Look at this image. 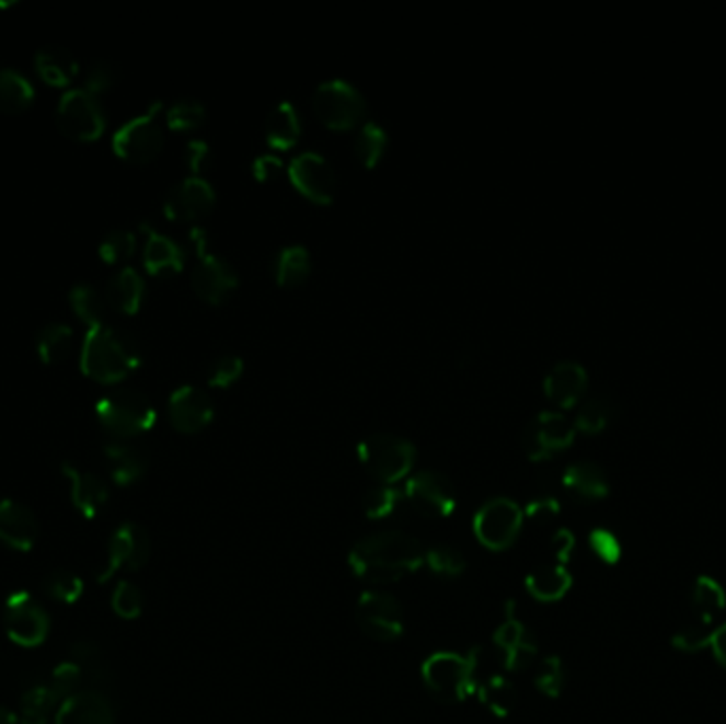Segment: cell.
Here are the masks:
<instances>
[{
  "instance_id": "cell-1",
  "label": "cell",
  "mask_w": 726,
  "mask_h": 724,
  "mask_svg": "<svg viewBox=\"0 0 726 724\" xmlns=\"http://www.w3.org/2000/svg\"><path fill=\"white\" fill-rule=\"evenodd\" d=\"M425 563V549L413 536L384 531L359 540L348 554L355 576L370 585H389L416 572Z\"/></svg>"
},
{
  "instance_id": "cell-2",
  "label": "cell",
  "mask_w": 726,
  "mask_h": 724,
  "mask_svg": "<svg viewBox=\"0 0 726 724\" xmlns=\"http://www.w3.org/2000/svg\"><path fill=\"white\" fill-rule=\"evenodd\" d=\"M140 364V348L137 341L115 327L96 325L88 327L81 346V372L88 379L113 384L126 379Z\"/></svg>"
},
{
  "instance_id": "cell-3",
  "label": "cell",
  "mask_w": 726,
  "mask_h": 724,
  "mask_svg": "<svg viewBox=\"0 0 726 724\" xmlns=\"http://www.w3.org/2000/svg\"><path fill=\"white\" fill-rule=\"evenodd\" d=\"M96 416L113 438L128 440L149 432L155 423V409L151 400L137 389H113L96 404Z\"/></svg>"
},
{
  "instance_id": "cell-4",
  "label": "cell",
  "mask_w": 726,
  "mask_h": 724,
  "mask_svg": "<svg viewBox=\"0 0 726 724\" xmlns=\"http://www.w3.org/2000/svg\"><path fill=\"white\" fill-rule=\"evenodd\" d=\"M364 468L382 484H395L411 474L415 466V445L397 434H372L359 443Z\"/></svg>"
},
{
  "instance_id": "cell-5",
  "label": "cell",
  "mask_w": 726,
  "mask_h": 724,
  "mask_svg": "<svg viewBox=\"0 0 726 724\" xmlns=\"http://www.w3.org/2000/svg\"><path fill=\"white\" fill-rule=\"evenodd\" d=\"M476 651L468 655L438 653L423 665V680L427 689L445 701H463L476 687Z\"/></svg>"
},
{
  "instance_id": "cell-6",
  "label": "cell",
  "mask_w": 726,
  "mask_h": 724,
  "mask_svg": "<svg viewBox=\"0 0 726 724\" xmlns=\"http://www.w3.org/2000/svg\"><path fill=\"white\" fill-rule=\"evenodd\" d=\"M162 111V103L149 104L145 113L128 119L115 135H113V151L132 164H147L151 162L164 147V130L158 119Z\"/></svg>"
},
{
  "instance_id": "cell-7",
  "label": "cell",
  "mask_w": 726,
  "mask_h": 724,
  "mask_svg": "<svg viewBox=\"0 0 726 724\" xmlns=\"http://www.w3.org/2000/svg\"><path fill=\"white\" fill-rule=\"evenodd\" d=\"M312 108L325 126L345 130L361 119L366 111V99L357 85L336 77L316 85L312 92Z\"/></svg>"
},
{
  "instance_id": "cell-8",
  "label": "cell",
  "mask_w": 726,
  "mask_h": 724,
  "mask_svg": "<svg viewBox=\"0 0 726 724\" xmlns=\"http://www.w3.org/2000/svg\"><path fill=\"white\" fill-rule=\"evenodd\" d=\"M56 124L65 137L92 142L103 137L106 115L94 94L83 88H74L62 94L56 108Z\"/></svg>"
},
{
  "instance_id": "cell-9",
  "label": "cell",
  "mask_w": 726,
  "mask_h": 724,
  "mask_svg": "<svg viewBox=\"0 0 726 724\" xmlns=\"http://www.w3.org/2000/svg\"><path fill=\"white\" fill-rule=\"evenodd\" d=\"M522 520L525 513L517 502L508 497H495L476 513L474 531L488 551H506L517 542Z\"/></svg>"
},
{
  "instance_id": "cell-10",
  "label": "cell",
  "mask_w": 726,
  "mask_h": 724,
  "mask_svg": "<svg viewBox=\"0 0 726 724\" xmlns=\"http://www.w3.org/2000/svg\"><path fill=\"white\" fill-rule=\"evenodd\" d=\"M576 425L558 411L535 414L522 432V449L529 459H551L554 452L567 449L574 443Z\"/></svg>"
},
{
  "instance_id": "cell-11",
  "label": "cell",
  "mask_w": 726,
  "mask_h": 724,
  "mask_svg": "<svg viewBox=\"0 0 726 724\" xmlns=\"http://www.w3.org/2000/svg\"><path fill=\"white\" fill-rule=\"evenodd\" d=\"M406 504L418 515L429 518L449 517L457 506V491L442 472L420 470L404 484Z\"/></svg>"
},
{
  "instance_id": "cell-12",
  "label": "cell",
  "mask_w": 726,
  "mask_h": 724,
  "mask_svg": "<svg viewBox=\"0 0 726 724\" xmlns=\"http://www.w3.org/2000/svg\"><path fill=\"white\" fill-rule=\"evenodd\" d=\"M4 631L15 644L33 648L43 644L49 633V614L31 593L18 590L4 608Z\"/></svg>"
},
{
  "instance_id": "cell-13",
  "label": "cell",
  "mask_w": 726,
  "mask_h": 724,
  "mask_svg": "<svg viewBox=\"0 0 726 724\" xmlns=\"http://www.w3.org/2000/svg\"><path fill=\"white\" fill-rule=\"evenodd\" d=\"M357 622L370 637L393 642L404 633V610L393 595L368 590L359 597Z\"/></svg>"
},
{
  "instance_id": "cell-14",
  "label": "cell",
  "mask_w": 726,
  "mask_h": 724,
  "mask_svg": "<svg viewBox=\"0 0 726 724\" xmlns=\"http://www.w3.org/2000/svg\"><path fill=\"white\" fill-rule=\"evenodd\" d=\"M151 554V540L149 533L137 522H124L108 542V554L103 570L99 572L96 581L108 583L119 570L137 572Z\"/></svg>"
},
{
  "instance_id": "cell-15",
  "label": "cell",
  "mask_w": 726,
  "mask_h": 724,
  "mask_svg": "<svg viewBox=\"0 0 726 724\" xmlns=\"http://www.w3.org/2000/svg\"><path fill=\"white\" fill-rule=\"evenodd\" d=\"M291 183L314 203L327 205L336 192V173L319 151H302L289 162Z\"/></svg>"
},
{
  "instance_id": "cell-16",
  "label": "cell",
  "mask_w": 726,
  "mask_h": 724,
  "mask_svg": "<svg viewBox=\"0 0 726 724\" xmlns=\"http://www.w3.org/2000/svg\"><path fill=\"white\" fill-rule=\"evenodd\" d=\"M239 285L237 268L217 253H200L192 273L194 291L208 302L219 304Z\"/></svg>"
},
{
  "instance_id": "cell-17",
  "label": "cell",
  "mask_w": 726,
  "mask_h": 724,
  "mask_svg": "<svg viewBox=\"0 0 726 724\" xmlns=\"http://www.w3.org/2000/svg\"><path fill=\"white\" fill-rule=\"evenodd\" d=\"M215 205V189L205 176L189 174L178 181L164 200L166 217L176 221H196Z\"/></svg>"
},
{
  "instance_id": "cell-18",
  "label": "cell",
  "mask_w": 726,
  "mask_h": 724,
  "mask_svg": "<svg viewBox=\"0 0 726 724\" xmlns=\"http://www.w3.org/2000/svg\"><path fill=\"white\" fill-rule=\"evenodd\" d=\"M215 414V404L205 389L196 384L176 387L169 400L171 423L183 434H196L205 429Z\"/></svg>"
},
{
  "instance_id": "cell-19",
  "label": "cell",
  "mask_w": 726,
  "mask_h": 724,
  "mask_svg": "<svg viewBox=\"0 0 726 724\" xmlns=\"http://www.w3.org/2000/svg\"><path fill=\"white\" fill-rule=\"evenodd\" d=\"M38 538L35 513L15 499L0 502V542L13 551H31Z\"/></svg>"
},
{
  "instance_id": "cell-20",
  "label": "cell",
  "mask_w": 726,
  "mask_h": 724,
  "mask_svg": "<svg viewBox=\"0 0 726 724\" xmlns=\"http://www.w3.org/2000/svg\"><path fill=\"white\" fill-rule=\"evenodd\" d=\"M113 705L104 690H79L56 710V724H113Z\"/></svg>"
},
{
  "instance_id": "cell-21",
  "label": "cell",
  "mask_w": 726,
  "mask_h": 724,
  "mask_svg": "<svg viewBox=\"0 0 726 724\" xmlns=\"http://www.w3.org/2000/svg\"><path fill=\"white\" fill-rule=\"evenodd\" d=\"M515 606H508V619L495 631V646L504 655L508 669H525L538 655V644L529 629L512 614Z\"/></svg>"
},
{
  "instance_id": "cell-22",
  "label": "cell",
  "mask_w": 726,
  "mask_h": 724,
  "mask_svg": "<svg viewBox=\"0 0 726 724\" xmlns=\"http://www.w3.org/2000/svg\"><path fill=\"white\" fill-rule=\"evenodd\" d=\"M62 474L70 483L72 506L90 520L99 517L108 502V486L103 479L72 463H62Z\"/></svg>"
},
{
  "instance_id": "cell-23",
  "label": "cell",
  "mask_w": 726,
  "mask_h": 724,
  "mask_svg": "<svg viewBox=\"0 0 726 724\" xmlns=\"http://www.w3.org/2000/svg\"><path fill=\"white\" fill-rule=\"evenodd\" d=\"M588 384V375L585 366L576 359H561L544 377V391L554 404L567 409L574 406L583 395Z\"/></svg>"
},
{
  "instance_id": "cell-24",
  "label": "cell",
  "mask_w": 726,
  "mask_h": 724,
  "mask_svg": "<svg viewBox=\"0 0 726 724\" xmlns=\"http://www.w3.org/2000/svg\"><path fill=\"white\" fill-rule=\"evenodd\" d=\"M147 241L142 251V264L153 276H169L181 273L185 266V249L178 242L145 226Z\"/></svg>"
},
{
  "instance_id": "cell-25",
  "label": "cell",
  "mask_w": 726,
  "mask_h": 724,
  "mask_svg": "<svg viewBox=\"0 0 726 724\" xmlns=\"http://www.w3.org/2000/svg\"><path fill=\"white\" fill-rule=\"evenodd\" d=\"M104 459H106V468H108L113 483L119 484V486L139 483L147 472L145 452L139 447L128 445L124 440L108 443L104 447Z\"/></svg>"
},
{
  "instance_id": "cell-26",
  "label": "cell",
  "mask_w": 726,
  "mask_h": 724,
  "mask_svg": "<svg viewBox=\"0 0 726 724\" xmlns=\"http://www.w3.org/2000/svg\"><path fill=\"white\" fill-rule=\"evenodd\" d=\"M142 298H145V278L130 266L111 276L104 289V302L124 314H135L139 311Z\"/></svg>"
},
{
  "instance_id": "cell-27",
  "label": "cell",
  "mask_w": 726,
  "mask_h": 724,
  "mask_svg": "<svg viewBox=\"0 0 726 724\" xmlns=\"http://www.w3.org/2000/svg\"><path fill=\"white\" fill-rule=\"evenodd\" d=\"M36 74L54 88H67L79 74L74 56L62 45H45L35 54Z\"/></svg>"
},
{
  "instance_id": "cell-28",
  "label": "cell",
  "mask_w": 726,
  "mask_h": 724,
  "mask_svg": "<svg viewBox=\"0 0 726 724\" xmlns=\"http://www.w3.org/2000/svg\"><path fill=\"white\" fill-rule=\"evenodd\" d=\"M563 484L569 493L587 502L603 499L610 493V483L601 466L587 459L567 466V470L563 472Z\"/></svg>"
},
{
  "instance_id": "cell-29",
  "label": "cell",
  "mask_w": 726,
  "mask_h": 724,
  "mask_svg": "<svg viewBox=\"0 0 726 724\" xmlns=\"http://www.w3.org/2000/svg\"><path fill=\"white\" fill-rule=\"evenodd\" d=\"M300 130H302V124H300L298 108L289 101H280L275 104L264 124L266 140L275 149H289L291 145H296Z\"/></svg>"
},
{
  "instance_id": "cell-30",
  "label": "cell",
  "mask_w": 726,
  "mask_h": 724,
  "mask_svg": "<svg viewBox=\"0 0 726 724\" xmlns=\"http://www.w3.org/2000/svg\"><path fill=\"white\" fill-rule=\"evenodd\" d=\"M72 345H74V332L65 323H47L36 334V355L47 366L62 364L65 359H69Z\"/></svg>"
},
{
  "instance_id": "cell-31",
  "label": "cell",
  "mask_w": 726,
  "mask_h": 724,
  "mask_svg": "<svg viewBox=\"0 0 726 724\" xmlns=\"http://www.w3.org/2000/svg\"><path fill=\"white\" fill-rule=\"evenodd\" d=\"M569 587H572V574L563 565L540 567L527 576V590L531 593V597L544 604L563 599Z\"/></svg>"
},
{
  "instance_id": "cell-32",
  "label": "cell",
  "mask_w": 726,
  "mask_h": 724,
  "mask_svg": "<svg viewBox=\"0 0 726 724\" xmlns=\"http://www.w3.org/2000/svg\"><path fill=\"white\" fill-rule=\"evenodd\" d=\"M35 101L31 79L15 69H0V111L22 113Z\"/></svg>"
},
{
  "instance_id": "cell-33",
  "label": "cell",
  "mask_w": 726,
  "mask_h": 724,
  "mask_svg": "<svg viewBox=\"0 0 726 724\" xmlns=\"http://www.w3.org/2000/svg\"><path fill=\"white\" fill-rule=\"evenodd\" d=\"M692 608L703 624L716 621L725 612L726 593L723 585L712 576H699L692 587Z\"/></svg>"
},
{
  "instance_id": "cell-34",
  "label": "cell",
  "mask_w": 726,
  "mask_h": 724,
  "mask_svg": "<svg viewBox=\"0 0 726 724\" xmlns=\"http://www.w3.org/2000/svg\"><path fill=\"white\" fill-rule=\"evenodd\" d=\"M70 655L79 665L83 680L90 685V689L103 690L104 685L108 682V665L99 644L92 640H79L72 644Z\"/></svg>"
},
{
  "instance_id": "cell-35",
  "label": "cell",
  "mask_w": 726,
  "mask_h": 724,
  "mask_svg": "<svg viewBox=\"0 0 726 724\" xmlns=\"http://www.w3.org/2000/svg\"><path fill=\"white\" fill-rule=\"evenodd\" d=\"M311 273V253L304 244H287L275 257V278L278 285H300Z\"/></svg>"
},
{
  "instance_id": "cell-36",
  "label": "cell",
  "mask_w": 726,
  "mask_h": 724,
  "mask_svg": "<svg viewBox=\"0 0 726 724\" xmlns=\"http://www.w3.org/2000/svg\"><path fill=\"white\" fill-rule=\"evenodd\" d=\"M69 302L72 312L88 325L96 327L103 325L104 298L96 291V287L88 283H79L69 291Z\"/></svg>"
},
{
  "instance_id": "cell-37",
  "label": "cell",
  "mask_w": 726,
  "mask_h": 724,
  "mask_svg": "<svg viewBox=\"0 0 726 724\" xmlns=\"http://www.w3.org/2000/svg\"><path fill=\"white\" fill-rule=\"evenodd\" d=\"M387 130L382 128L379 122L368 119L361 124V128L357 130L355 137V156L359 158V162L364 166H377V162L381 160L384 149H387Z\"/></svg>"
},
{
  "instance_id": "cell-38",
  "label": "cell",
  "mask_w": 726,
  "mask_h": 724,
  "mask_svg": "<svg viewBox=\"0 0 726 724\" xmlns=\"http://www.w3.org/2000/svg\"><path fill=\"white\" fill-rule=\"evenodd\" d=\"M612 413H614V406L608 395H590L580 404L574 425L580 432L597 434L608 427Z\"/></svg>"
},
{
  "instance_id": "cell-39",
  "label": "cell",
  "mask_w": 726,
  "mask_h": 724,
  "mask_svg": "<svg viewBox=\"0 0 726 724\" xmlns=\"http://www.w3.org/2000/svg\"><path fill=\"white\" fill-rule=\"evenodd\" d=\"M406 504L404 489L391 486V484H379L366 495V515L370 518H389Z\"/></svg>"
},
{
  "instance_id": "cell-40",
  "label": "cell",
  "mask_w": 726,
  "mask_h": 724,
  "mask_svg": "<svg viewBox=\"0 0 726 724\" xmlns=\"http://www.w3.org/2000/svg\"><path fill=\"white\" fill-rule=\"evenodd\" d=\"M47 597L60 604H74L83 595V581L69 570H54L41 583Z\"/></svg>"
},
{
  "instance_id": "cell-41",
  "label": "cell",
  "mask_w": 726,
  "mask_h": 724,
  "mask_svg": "<svg viewBox=\"0 0 726 724\" xmlns=\"http://www.w3.org/2000/svg\"><path fill=\"white\" fill-rule=\"evenodd\" d=\"M135 251H137V237H135V232L124 230V228L111 230L99 244L101 260L111 266L130 260L135 255Z\"/></svg>"
},
{
  "instance_id": "cell-42",
  "label": "cell",
  "mask_w": 726,
  "mask_h": 724,
  "mask_svg": "<svg viewBox=\"0 0 726 724\" xmlns=\"http://www.w3.org/2000/svg\"><path fill=\"white\" fill-rule=\"evenodd\" d=\"M207 117V106L198 99H178L166 111V124L173 130H194Z\"/></svg>"
},
{
  "instance_id": "cell-43",
  "label": "cell",
  "mask_w": 726,
  "mask_h": 724,
  "mask_svg": "<svg viewBox=\"0 0 726 724\" xmlns=\"http://www.w3.org/2000/svg\"><path fill=\"white\" fill-rule=\"evenodd\" d=\"M481 701L497 716H506L517 703V692L504 678H491L481 687Z\"/></svg>"
},
{
  "instance_id": "cell-44",
  "label": "cell",
  "mask_w": 726,
  "mask_h": 724,
  "mask_svg": "<svg viewBox=\"0 0 726 724\" xmlns=\"http://www.w3.org/2000/svg\"><path fill=\"white\" fill-rule=\"evenodd\" d=\"M60 699L56 697V692L49 689V685L45 687H33L26 690L20 708H22V716L26 719H49V714L60 708Z\"/></svg>"
},
{
  "instance_id": "cell-45",
  "label": "cell",
  "mask_w": 726,
  "mask_h": 724,
  "mask_svg": "<svg viewBox=\"0 0 726 724\" xmlns=\"http://www.w3.org/2000/svg\"><path fill=\"white\" fill-rule=\"evenodd\" d=\"M111 606H113V612L117 617H122L126 621H135V619H139L140 612H142V593H140L137 585L124 581L113 590Z\"/></svg>"
},
{
  "instance_id": "cell-46",
  "label": "cell",
  "mask_w": 726,
  "mask_h": 724,
  "mask_svg": "<svg viewBox=\"0 0 726 724\" xmlns=\"http://www.w3.org/2000/svg\"><path fill=\"white\" fill-rule=\"evenodd\" d=\"M425 561L438 576H459L465 570V556L452 547H436L425 551Z\"/></svg>"
},
{
  "instance_id": "cell-47",
  "label": "cell",
  "mask_w": 726,
  "mask_h": 724,
  "mask_svg": "<svg viewBox=\"0 0 726 724\" xmlns=\"http://www.w3.org/2000/svg\"><path fill=\"white\" fill-rule=\"evenodd\" d=\"M83 682L85 680H83V674H81L79 665L74 660H69V663H60L54 669V674L49 678V689L56 692V697L60 701H65V699H69L70 694L83 690L81 689Z\"/></svg>"
},
{
  "instance_id": "cell-48",
  "label": "cell",
  "mask_w": 726,
  "mask_h": 724,
  "mask_svg": "<svg viewBox=\"0 0 726 724\" xmlns=\"http://www.w3.org/2000/svg\"><path fill=\"white\" fill-rule=\"evenodd\" d=\"M535 687L540 692L549 697H558L565 687V669L561 656H546L533 678Z\"/></svg>"
},
{
  "instance_id": "cell-49",
  "label": "cell",
  "mask_w": 726,
  "mask_h": 724,
  "mask_svg": "<svg viewBox=\"0 0 726 724\" xmlns=\"http://www.w3.org/2000/svg\"><path fill=\"white\" fill-rule=\"evenodd\" d=\"M588 547H590V551L595 552L608 565H616L621 561V556H623L621 540L610 529H603V527H597V529L590 531Z\"/></svg>"
},
{
  "instance_id": "cell-50",
  "label": "cell",
  "mask_w": 726,
  "mask_h": 724,
  "mask_svg": "<svg viewBox=\"0 0 726 724\" xmlns=\"http://www.w3.org/2000/svg\"><path fill=\"white\" fill-rule=\"evenodd\" d=\"M242 368H244V361L239 355H234V353L219 355L208 366V382L212 387H228L241 377Z\"/></svg>"
},
{
  "instance_id": "cell-51",
  "label": "cell",
  "mask_w": 726,
  "mask_h": 724,
  "mask_svg": "<svg viewBox=\"0 0 726 724\" xmlns=\"http://www.w3.org/2000/svg\"><path fill=\"white\" fill-rule=\"evenodd\" d=\"M115 81V70L108 62H94L83 72V90L99 96L104 90H108Z\"/></svg>"
},
{
  "instance_id": "cell-52",
  "label": "cell",
  "mask_w": 726,
  "mask_h": 724,
  "mask_svg": "<svg viewBox=\"0 0 726 724\" xmlns=\"http://www.w3.org/2000/svg\"><path fill=\"white\" fill-rule=\"evenodd\" d=\"M673 648L682 651V653H699L707 648V631H703L701 627H684L682 631H678L671 637Z\"/></svg>"
},
{
  "instance_id": "cell-53",
  "label": "cell",
  "mask_w": 726,
  "mask_h": 724,
  "mask_svg": "<svg viewBox=\"0 0 726 724\" xmlns=\"http://www.w3.org/2000/svg\"><path fill=\"white\" fill-rule=\"evenodd\" d=\"M208 153H210V149H208L207 140L192 138L187 142V147H185V162L192 169V173H198L207 164Z\"/></svg>"
},
{
  "instance_id": "cell-54",
  "label": "cell",
  "mask_w": 726,
  "mask_h": 724,
  "mask_svg": "<svg viewBox=\"0 0 726 724\" xmlns=\"http://www.w3.org/2000/svg\"><path fill=\"white\" fill-rule=\"evenodd\" d=\"M558 513H561V506H558V502L554 497L533 499L527 506V510H525V515H527V518H531V520H549V518L556 517Z\"/></svg>"
},
{
  "instance_id": "cell-55",
  "label": "cell",
  "mask_w": 726,
  "mask_h": 724,
  "mask_svg": "<svg viewBox=\"0 0 726 724\" xmlns=\"http://www.w3.org/2000/svg\"><path fill=\"white\" fill-rule=\"evenodd\" d=\"M283 169V160L278 158L277 153H262L255 158L253 162V174L262 181L270 179L273 174H277Z\"/></svg>"
},
{
  "instance_id": "cell-56",
  "label": "cell",
  "mask_w": 726,
  "mask_h": 724,
  "mask_svg": "<svg viewBox=\"0 0 726 724\" xmlns=\"http://www.w3.org/2000/svg\"><path fill=\"white\" fill-rule=\"evenodd\" d=\"M707 648H712L714 658L726 669V622L714 631H707Z\"/></svg>"
},
{
  "instance_id": "cell-57",
  "label": "cell",
  "mask_w": 726,
  "mask_h": 724,
  "mask_svg": "<svg viewBox=\"0 0 726 724\" xmlns=\"http://www.w3.org/2000/svg\"><path fill=\"white\" fill-rule=\"evenodd\" d=\"M553 547L554 552H556V559H558V561H567L569 554L574 551V547H576V540H574L572 531L561 529V531L554 536Z\"/></svg>"
},
{
  "instance_id": "cell-58",
  "label": "cell",
  "mask_w": 726,
  "mask_h": 724,
  "mask_svg": "<svg viewBox=\"0 0 726 724\" xmlns=\"http://www.w3.org/2000/svg\"><path fill=\"white\" fill-rule=\"evenodd\" d=\"M0 724H20V721H18V716L9 708L0 705Z\"/></svg>"
},
{
  "instance_id": "cell-59",
  "label": "cell",
  "mask_w": 726,
  "mask_h": 724,
  "mask_svg": "<svg viewBox=\"0 0 726 724\" xmlns=\"http://www.w3.org/2000/svg\"><path fill=\"white\" fill-rule=\"evenodd\" d=\"M20 724H47V719H26V716H22V723Z\"/></svg>"
}]
</instances>
